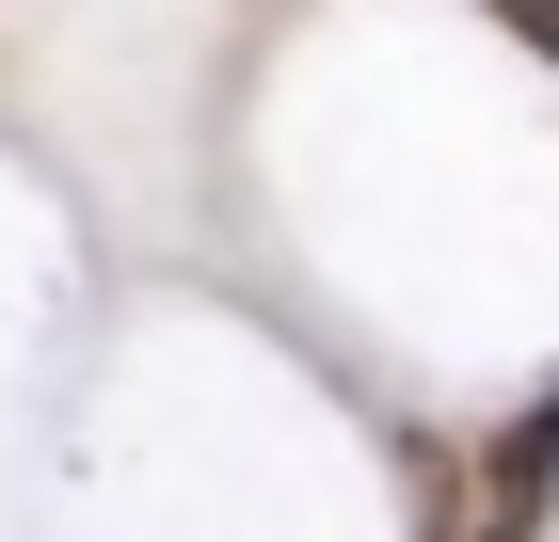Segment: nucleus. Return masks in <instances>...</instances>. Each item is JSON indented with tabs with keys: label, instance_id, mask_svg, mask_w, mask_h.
<instances>
[{
	"label": "nucleus",
	"instance_id": "1",
	"mask_svg": "<svg viewBox=\"0 0 559 542\" xmlns=\"http://www.w3.org/2000/svg\"><path fill=\"white\" fill-rule=\"evenodd\" d=\"M559 510V383H544V415H512V447H496V527H544Z\"/></svg>",
	"mask_w": 559,
	"mask_h": 542
},
{
	"label": "nucleus",
	"instance_id": "2",
	"mask_svg": "<svg viewBox=\"0 0 559 542\" xmlns=\"http://www.w3.org/2000/svg\"><path fill=\"white\" fill-rule=\"evenodd\" d=\"M496 33H527V48L559 64V0H496Z\"/></svg>",
	"mask_w": 559,
	"mask_h": 542
}]
</instances>
